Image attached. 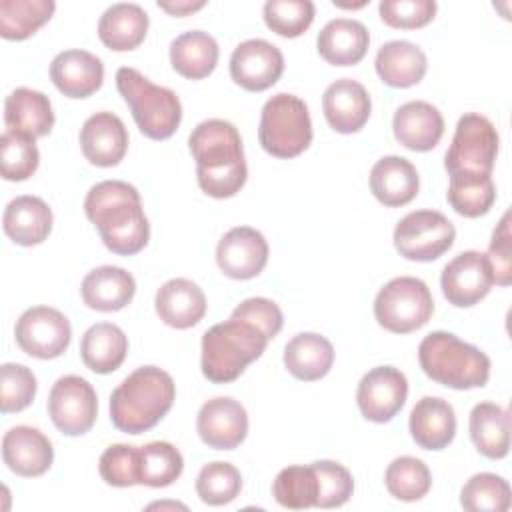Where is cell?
Masks as SVG:
<instances>
[{
    "mask_svg": "<svg viewBox=\"0 0 512 512\" xmlns=\"http://www.w3.org/2000/svg\"><path fill=\"white\" fill-rule=\"evenodd\" d=\"M260 146L276 158H294L312 142V120L304 100L278 92L266 100L258 126Z\"/></svg>",
    "mask_w": 512,
    "mask_h": 512,
    "instance_id": "obj_7",
    "label": "cell"
},
{
    "mask_svg": "<svg viewBox=\"0 0 512 512\" xmlns=\"http://www.w3.org/2000/svg\"><path fill=\"white\" fill-rule=\"evenodd\" d=\"M176 384L158 366H140L128 374L110 394V420L126 434H142L154 428L172 408Z\"/></svg>",
    "mask_w": 512,
    "mask_h": 512,
    "instance_id": "obj_3",
    "label": "cell"
},
{
    "mask_svg": "<svg viewBox=\"0 0 512 512\" xmlns=\"http://www.w3.org/2000/svg\"><path fill=\"white\" fill-rule=\"evenodd\" d=\"M266 26L284 38L304 34L314 20V2L310 0H268L262 8Z\"/></svg>",
    "mask_w": 512,
    "mask_h": 512,
    "instance_id": "obj_44",
    "label": "cell"
},
{
    "mask_svg": "<svg viewBox=\"0 0 512 512\" xmlns=\"http://www.w3.org/2000/svg\"><path fill=\"white\" fill-rule=\"evenodd\" d=\"M322 110L336 132L352 134L368 122L372 102L368 90L358 80L340 78L324 90Z\"/></svg>",
    "mask_w": 512,
    "mask_h": 512,
    "instance_id": "obj_21",
    "label": "cell"
},
{
    "mask_svg": "<svg viewBox=\"0 0 512 512\" xmlns=\"http://www.w3.org/2000/svg\"><path fill=\"white\" fill-rule=\"evenodd\" d=\"M184 458L180 450L164 440L140 446V484L150 488L170 486L180 478Z\"/></svg>",
    "mask_w": 512,
    "mask_h": 512,
    "instance_id": "obj_38",
    "label": "cell"
},
{
    "mask_svg": "<svg viewBox=\"0 0 512 512\" xmlns=\"http://www.w3.org/2000/svg\"><path fill=\"white\" fill-rule=\"evenodd\" d=\"M470 438L476 450L490 458L500 460L510 450V416L494 402H478L470 412L468 422Z\"/></svg>",
    "mask_w": 512,
    "mask_h": 512,
    "instance_id": "obj_35",
    "label": "cell"
},
{
    "mask_svg": "<svg viewBox=\"0 0 512 512\" xmlns=\"http://www.w3.org/2000/svg\"><path fill=\"white\" fill-rule=\"evenodd\" d=\"M412 440L424 450H444L456 436V414L448 400L438 396L420 398L408 420Z\"/></svg>",
    "mask_w": 512,
    "mask_h": 512,
    "instance_id": "obj_24",
    "label": "cell"
},
{
    "mask_svg": "<svg viewBox=\"0 0 512 512\" xmlns=\"http://www.w3.org/2000/svg\"><path fill=\"white\" fill-rule=\"evenodd\" d=\"M40 164L36 140L20 132L4 130L0 136V172L4 180H28Z\"/></svg>",
    "mask_w": 512,
    "mask_h": 512,
    "instance_id": "obj_43",
    "label": "cell"
},
{
    "mask_svg": "<svg viewBox=\"0 0 512 512\" xmlns=\"http://www.w3.org/2000/svg\"><path fill=\"white\" fill-rule=\"evenodd\" d=\"M84 212L96 226L104 246L118 256H132L144 250L150 238V224L138 190L124 180H102L84 198Z\"/></svg>",
    "mask_w": 512,
    "mask_h": 512,
    "instance_id": "obj_1",
    "label": "cell"
},
{
    "mask_svg": "<svg viewBox=\"0 0 512 512\" xmlns=\"http://www.w3.org/2000/svg\"><path fill=\"white\" fill-rule=\"evenodd\" d=\"M152 508H182V510H186V506L184 504H178V502H154V504H150L148 506V510H152Z\"/></svg>",
    "mask_w": 512,
    "mask_h": 512,
    "instance_id": "obj_52",
    "label": "cell"
},
{
    "mask_svg": "<svg viewBox=\"0 0 512 512\" xmlns=\"http://www.w3.org/2000/svg\"><path fill=\"white\" fill-rule=\"evenodd\" d=\"M196 160V180L204 194L230 198L246 184L248 166L236 126L222 118L200 122L188 136Z\"/></svg>",
    "mask_w": 512,
    "mask_h": 512,
    "instance_id": "obj_2",
    "label": "cell"
},
{
    "mask_svg": "<svg viewBox=\"0 0 512 512\" xmlns=\"http://www.w3.org/2000/svg\"><path fill=\"white\" fill-rule=\"evenodd\" d=\"M498 144V132L486 116L478 112H468L460 116L452 136V144L444 156V168L448 176H490L498 156Z\"/></svg>",
    "mask_w": 512,
    "mask_h": 512,
    "instance_id": "obj_9",
    "label": "cell"
},
{
    "mask_svg": "<svg viewBox=\"0 0 512 512\" xmlns=\"http://www.w3.org/2000/svg\"><path fill=\"white\" fill-rule=\"evenodd\" d=\"M196 430L208 448L234 450L248 434V412L238 400L216 396L198 410Z\"/></svg>",
    "mask_w": 512,
    "mask_h": 512,
    "instance_id": "obj_17",
    "label": "cell"
},
{
    "mask_svg": "<svg viewBox=\"0 0 512 512\" xmlns=\"http://www.w3.org/2000/svg\"><path fill=\"white\" fill-rule=\"evenodd\" d=\"M50 80L68 98H88L104 82V64L88 50H62L50 62Z\"/></svg>",
    "mask_w": 512,
    "mask_h": 512,
    "instance_id": "obj_19",
    "label": "cell"
},
{
    "mask_svg": "<svg viewBox=\"0 0 512 512\" xmlns=\"http://www.w3.org/2000/svg\"><path fill=\"white\" fill-rule=\"evenodd\" d=\"M396 140L414 152L436 148L444 134V118L440 110L424 100H410L396 108L392 118Z\"/></svg>",
    "mask_w": 512,
    "mask_h": 512,
    "instance_id": "obj_22",
    "label": "cell"
},
{
    "mask_svg": "<svg viewBox=\"0 0 512 512\" xmlns=\"http://www.w3.org/2000/svg\"><path fill=\"white\" fill-rule=\"evenodd\" d=\"M204 6H206L204 0H196V2H192V0L160 2V0H158V8H162L164 12H168V14H172V16H186V14H192V12H196V10L204 8Z\"/></svg>",
    "mask_w": 512,
    "mask_h": 512,
    "instance_id": "obj_51",
    "label": "cell"
},
{
    "mask_svg": "<svg viewBox=\"0 0 512 512\" xmlns=\"http://www.w3.org/2000/svg\"><path fill=\"white\" fill-rule=\"evenodd\" d=\"M52 210L38 196H16L2 214V228L6 236L20 246L42 244L52 230Z\"/></svg>",
    "mask_w": 512,
    "mask_h": 512,
    "instance_id": "obj_25",
    "label": "cell"
},
{
    "mask_svg": "<svg viewBox=\"0 0 512 512\" xmlns=\"http://www.w3.org/2000/svg\"><path fill=\"white\" fill-rule=\"evenodd\" d=\"M494 284L488 256L478 250H466L454 256L440 274L444 298L456 308H470L488 296Z\"/></svg>",
    "mask_w": 512,
    "mask_h": 512,
    "instance_id": "obj_13",
    "label": "cell"
},
{
    "mask_svg": "<svg viewBox=\"0 0 512 512\" xmlns=\"http://www.w3.org/2000/svg\"><path fill=\"white\" fill-rule=\"evenodd\" d=\"M116 88L128 104L138 130L150 140L170 138L182 120V104L174 90L152 84L136 68L116 72Z\"/></svg>",
    "mask_w": 512,
    "mask_h": 512,
    "instance_id": "obj_6",
    "label": "cell"
},
{
    "mask_svg": "<svg viewBox=\"0 0 512 512\" xmlns=\"http://www.w3.org/2000/svg\"><path fill=\"white\" fill-rule=\"evenodd\" d=\"M54 10V0H0V36L26 40L52 18Z\"/></svg>",
    "mask_w": 512,
    "mask_h": 512,
    "instance_id": "obj_36",
    "label": "cell"
},
{
    "mask_svg": "<svg viewBox=\"0 0 512 512\" xmlns=\"http://www.w3.org/2000/svg\"><path fill=\"white\" fill-rule=\"evenodd\" d=\"M128 354V338L122 328L112 322L92 324L80 340V356L86 368L96 374L118 370Z\"/></svg>",
    "mask_w": 512,
    "mask_h": 512,
    "instance_id": "obj_33",
    "label": "cell"
},
{
    "mask_svg": "<svg viewBox=\"0 0 512 512\" xmlns=\"http://www.w3.org/2000/svg\"><path fill=\"white\" fill-rule=\"evenodd\" d=\"M154 308L166 326L186 330L204 318L206 296L196 282L188 278H172L158 288Z\"/></svg>",
    "mask_w": 512,
    "mask_h": 512,
    "instance_id": "obj_23",
    "label": "cell"
},
{
    "mask_svg": "<svg viewBox=\"0 0 512 512\" xmlns=\"http://www.w3.org/2000/svg\"><path fill=\"white\" fill-rule=\"evenodd\" d=\"M488 262L492 268L494 282L498 286H508L512 282V234H510V210L504 212L502 220L492 232L488 246Z\"/></svg>",
    "mask_w": 512,
    "mask_h": 512,
    "instance_id": "obj_50",
    "label": "cell"
},
{
    "mask_svg": "<svg viewBox=\"0 0 512 512\" xmlns=\"http://www.w3.org/2000/svg\"><path fill=\"white\" fill-rule=\"evenodd\" d=\"M268 252L262 232L250 226H234L218 240L216 264L228 278L250 280L264 270Z\"/></svg>",
    "mask_w": 512,
    "mask_h": 512,
    "instance_id": "obj_16",
    "label": "cell"
},
{
    "mask_svg": "<svg viewBox=\"0 0 512 512\" xmlns=\"http://www.w3.org/2000/svg\"><path fill=\"white\" fill-rule=\"evenodd\" d=\"M418 188V170L404 156H384L370 170V192L384 206L396 208L412 202Z\"/></svg>",
    "mask_w": 512,
    "mask_h": 512,
    "instance_id": "obj_27",
    "label": "cell"
},
{
    "mask_svg": "<svg viewBox=\"0 0 512 512\" xmlns=\"http://www.w3.org/2000/svg\"><path fill=\"white\" fill-rule=\"evenodd\" d=\"M370 44L368 28L354 18L330 20L316 38L318 54L332 66H354L358 64Z\"/></svg>",
    "mask_w": 512,
    "mask_h": 512,
    "instance_id": "obj_26",
    "label": "cell"
},
{
    "mask_svg": "<svg viewBox=\"0 0 512 512\" xmlns=\"http://www.w3.org/2000/svg\"><path fill=\"white\" fill-rule=\"evenodd\" d=\"M80 148L84 158L100 168L120 164L128 150V130L112 112H96L80 128Z\"/></svg>",
    "mask_w": 512,
    "mask_h": 512,
    "instance_id": "obj_18",
    "label": "cell"
},
{
    "mask_svg": "<svg viewBox=\"0 0 512 512\" xmlns=\"http://www.w3.org/2000/svg\"><path fill=\"white\" fill-rule=\"evenodd\" d=\"M456 228L438 210L408 212L394 228V248L406 260L432 262L454 244Z\"/></svg>",
    "mask_w": 512,
    "mask_h": 512,
    "instance_id": "obj_10",
    "label": "cell"
},
{
    "mask_svg": "<svg viewBox=\"0 0 512 512\" xmlns=\"http://www.w3.org/2000/svg\"><path fill=\"white\" fill-rule=\"evenodd\" d=\"M148 14L132 2H116L108 6L98 20V38L114 52L138 48L148 32Z\"/></svg>",
    "mask_w": 512,
    "mask_h": 512,
    "instance_id": "obj_31",
    "label": "cell"
},
{
    "mask_svg": "<svg viewBox=\"0 0 512 512\" xmlns=\"http://www.w3.org/2000/svg\"><path fill=\"white\" fill-rule=\"evenodd\" d=\"M2 460L18 476H42L54 460V448L48 436L34 426H14L2 438Z\"/></svg>",
    "mask_w": 512,
    "mask_h": 512,
    "instance_id": "obj_20",
    "label": "cell"
},
{
    "mask_svg": "<svg viewBox=\"0 0 512 512\" xmlns=\"http://www.w3.org/2000/svg\"><path fill=\"white\" fill-rule=\"evenodd\" d=\"M14 338L20 350L28 356L52 360L68 350L72 328L60 310L50 306H32L16 320Z\"/></svg>",
    "mask_w": 512,
    "mask_h": 512,
    "instance_id": "obj_12",
    "label": "cell"
},
{
    "mask_svg": "<svg viewBox=\"0 0 512 512\" xmlns=\"http://www.w3.org/2000/svg\"><path fill=\"white\" fill-rule=\"evenodd\" d=\"M98 470L110 486L128 488L140 484V448L130 444L108 446L98 460Z\"/></svg>",
    "mask_w": 512,
    "mask_h": 512,
    "instance_id": "obj_46",
    "label": "cell"
},
{
    "mask_svg": "<svg viewBox=\"0 0 512 512\" xmlns=\"http://www.w3.org/2000/svg\"><path fill=\"white\" fill-rule=\"evenodd\" d=\"M36 376L24 364L6 362L0 366V410L2 414L28 408L36 396Z\"/></svg>",
    "mask_w": 512,
    "mask_h": 512,
    "instance_id": "obj_45",
    "label": "cell"
},
{
    "mask_svg": "<svg viewBox=\"0 0 512 512\" xmlns=\"http://www.w3.org/2000/svg\"><path fill=\"white\" fill-rule=\"evenodd\" d=\"M312 468L318 478V508H338L346 504L354 492V478L338 462L332 460H316Z\"/></svg>",
    "mask_w": 512,
    "mask_h": 512,
    "instance_id": "obj_47",
    "label": "cell"
},
{
    "mask_svg": "<svg viewBox=\"0 0 512 512\" xmlns=\"http://www.w3.org/2000/svg\"><path fill=\"white\" fill-rule=\"evenodd\" d=\"M418 362L428 378L454 390L482 388L490 378V358L444 330H434L422 338Z\"/></svg>",
    "mask_w": 512,
    "mask_h": 512,
    "instance_id": "obj_4",
    "label": "cell"
},
{
    "mask_svg": "<svg viewBox=\"0 0 512 512\" xmlns=\"http://www.w3.org/2000/svg\"><path fill=\"white\" fill-rule=\"evenodd\" d=\"M48 414L62 434L82 436L94 426L98 416L96 390L82 376H60L50 388Z\"/></svg>",
    "mask_w": 512,
    "mask_h": 512,
    "instance_id": "obj_11",
    "label": "cell"
},
{
    "mask_svg": "<svg viewBox=\"0 0 512 512\" xmlns=\"http://www.w3.org/2000/svg\"><path fill=\"white\" fill-rule=\"evenodd\" d=\"M218 56V42L204 30L182 32L170 44L172 68L190 80H202L210 76L218 64Z\"/></svg>",
    "mask_w": 512,
    "mask_h": 512,
    "instance_id": "obj_34",
    "label": "cell"
},
{
    "mask_svg": "<svg viewBox=\"0 0 512 512\" xmlns=\"http://www.w3.org/2000/svg\"><path fill=\"white\" fill-rule=\"evenodd\" d=\"M282 72V50L262 38H250L240 42L230 56V76L240 88L248 92L268 90L280 80Z\"/></svg>",
    "mask_w": 512,
    "mask_h": 512,
    "instance_id": "obj_15",
    "label": "cell"
},
{
    "mask_svg": "<svg viewBox=\"0 0 512 512\" xmlns=\"http://www.w3.org/2000/svg\"><path fill=\"white\" fill-rule=\"evenodd\" d=\"M230 316L254 324L256 328H260L266 334L268 340H272L284 326V316H282L280 306L274 300L262 298V296L242 300L232 310Z\"/></svg>",
    "mask_w": 512,
    "mask_h": 512,
    "instance_id": "obj_49",
    "label": "cell"
},
{
    "mask_svg": "<svg viewBox=\"0 0 512 512\" xmlns=\"http://www.w3.org/2000/svg\"><path fill=\"white\" fill-rule=\"evenodd\" d=\"M434 300L426 282L414 276H398L386 282L374 298L376 322L394 334H408L428 324Z\"/></svg>",
    "mask_w": 512,
    "mask_h": 512,
    "instance_id": "obj_8",
    "label": "cell"
},
{
    "mask_svg": "<svg viewBox=\"0 0 512 512\" xmlns=\"http://www.w3.org/2000/svg\"><path fill=\"white\" fill-rule=\"evenodd\" d=\"M242 490L240 470L230 462H208L196 476V494L208 506H224L236 500Z\"/></svg>",
    "mask_w": 512,
    "mask_h": 512,
    "instance_id": "obj_42",
    "label": "cell"
},
{
    "mask_svg": "<svg viewBox=\"0 0 512 512\" xmlns=\"http://www.w3.org/2000/svg\"><path fill=\"white\" fill-rule=\"evenodd\" d=\"M438 4L434 0H382L378 12L382 22L392 28H422L432 22Z\"/></svg>",
    "mask_w": 512,
    "mask_h": 512,
    "instance_id": "obj_48",
    "label": "cell"
},
{
    "mask_svg": "<svg viewBox=\"0 0 512 512\" xmlns=\"http://www.w3.org/2000/svg\"><path fill=\"white\" fill-rule=\"evenodd\" d=\"M446 198L460 216L478 218L492 208L496 200V186L492 176L454 174L450 176Z\"/></svg>",
    "mask_w": 512,
    "mask_h": 512,
    "instance_id": "obj_37",
    "label": "cell"
},
{
    "mask_svg": "<svg viewBox=\"0 0 512 512\" xmlns=\"http://www.w3.org/2000/svg\"><path fill=\"white\" fill-rule=\"evenodd\" d=\"M82 300L98 312H116L128 306L136 294V280L120 266H98L80 284Z\"/></svg>",
    "mask_w": 512,
    "mask_h": 512,
    "instance_id": "obj_28",
    "label": "cell"
},
{
    "mask_svg": "<svg viewBox=\"0 0 512 512\" xmlns=\"http://www.w3.org/2000/svg\"><path fill=\"white\" fill-rule=\"evenodd\" d=\"M374 66L384 84L392 88H410L424 78L428 58L424 50L410 40H390L380 46Z\"/></svg>",
    "mask_w": 512,
    "mask_h": 512,
    "instance_id": "obj_30",
    "label": "cell"
},
{
    "mask_svg": "<svg viewBox=\"0 0 512 512\" xmlns=\"http://www.w3.org/2000/svg\"><path fill=\"white\" fill-rule=\"evenodd\" d=\"M334 364L332 342L316 332H300L284 346L286 370L304 382L324 378Z\"/></svg>",
    "mask_w": 512,
    "mask_h": 512,
    "instance_id": "obj_32",
    "label": "cell"
},
{
    "mask_svg": "<svg viewBox=\"0 0 512 512\" xmlns=\"http://www.w3.org/2000/svg\"><path fill=\"white\" fill-rule=\"evenodd\" d=\"M268 342L260 328L230 316L202 336V374L214 384H228L262 356Z\"/></svg>",
    "mask_w": 512,
    "mask_h": 512,
    "instance_id": "obj_5",
    "label": "cell"
},
{
    "mask_svg": "<svg viewBox=\"0 0 512 512\" xmlns=\"http://www.w3.org/2000/svg\"><path fill=\"white\" fill-rule=\"evenodd\" d=\"M406 396V376L394 366H376L362 376L356 390V404L366 420L384 424L402 410Z\"/></svg>",
    "mask_w": 512,
    "mask_h": 512,
    "instance_id": "obj_14",
    "label": "cell"
},
{
    "mask_svg": "<svg viewBox=\"0 0 512 512\" xmlns=\"http://www.w3.org/2000/svg\"><path fill=\"white\" fill-rule=\"evenodd\" d=\"M4 124L6 130L20 132L34 140L50 134L54 126L50 98L26 86L12 90L4 102Z\"/></svg>",
    "mask_w": 512,
    "mask_h": 512,
    "instance_id": "obj_29",
    "label": "cell"
},
{
    "mask_svg": "<svg viewBox=\"0 0 512 512\" xmlns=\"http://www.w3.org/2000/svg\"><path fill=\"white\" fill-rule=\"evenodd\" d=\"M274 500L288 510H304L316 506L318 478L310 466H286L278 472L272 484Z\"/></svg>",
    "mask_w": 512,
    "mask_h": 512,
    "instance_id": "obj_39",
    "label": "cell"
},
{
    "mask_svg": "<svg viewBox=\"0 0 512 512\" xmlns=\"http://www.w3.org/2000/svg\"><path fill=\"white\" fill-rule=\"evenodd\" d=\"M460 504L468 512H506L510 508L508 480L492 472L474 474L460 490Z\"/></svg>",
    "mask_w": 512,
    "mask_h": 512,
    "instance_id": "obj_41",
    "label": "cell"
},
{
    "mask_svg": "<svg viewBox=\"0 0 512 512\" xmlns=\"http://www.w3.org/2000/svg\"><path fill=\"white\" fill-rule=\"evenodd\" d=\"M384 484L396 500L416 502L428 494L432 486V474L420 458L398 456L388 464Z\"/></svg>",
    "mask_w": 512,
    "mask_h": 512,
    "instance_id": "obj_40",
    "label": "cell"
}]
</instances>
